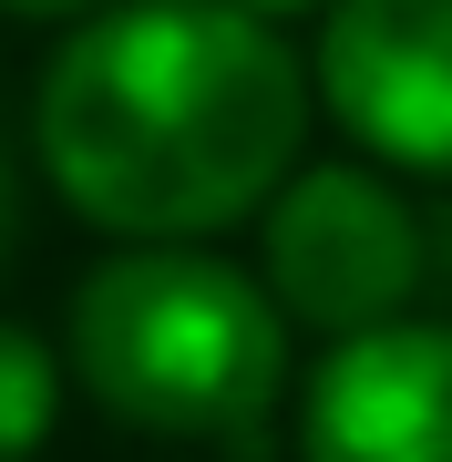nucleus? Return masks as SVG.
<instances>
[{"mask_svg": "<svg viewBox=\"0 0 452 462\" xmlns=\"http://www.w3.org/2000/svg\"><path fill=\"white\" fill-rule=\"evenodd\" d=\"M288 329L268 278L226 267L206 236H124L72 298V380L154 442H217L236 462L268 452L288 401Z\"/></svg>", "mask_w": 452, "mask_h": 462, "instance_id": "nucleus-2", "label": "nucleus"}, {"mask_svg": "<svg viewBox=\"0 0 452 462\" xmlns=\"http://www.w3.org/2000/svg\"><path fill=\"white\" fill-rule=\"evenodd\" d=\"M247 11H268V21H299V11H329V0H247Z\"/></svg>", "mask_w": 452, "mask_h": 462, "instance_id": "nucleus-9", "label": "nucleus"}, {"mask_svg": "<svg viewBox=\"0 0 452 462\" xmlns=\"http://www.w3.org/2000/svg\"><path fill=\"white\" fill-rule=\"evenodd\" d=\"M11 216H21V196H11V144H0V257H11Z\"/></svg>", "mask_w": 452, "mask_h": 462, "instance_id": "nucleus-8", "label": "nucleus"}, {"mask_svg": "<svg viewBox=\"0 0 452 462\" xmlns=\"http://www.w3.org/2000/svg\"><path fill=\"white\" fill-rule=\"evenodd\" d=\"M51 411H62V370H51V349L0 319V462H32L51 442Z\"/></svg>", "mask_w": 452, "mask_h": 462, "instance_id": "nucleus-6", "label": "nucleus"}, {"mask_svg": "<svg viewBox=\"0 0 452 462\" xmlns=\"http://www.w3.org/2000/svg\"><path fill=\"white\" fill-rule=\"evenodd\" d=\"M318 103L401 175H452V0H329Z\"/></svg>", "mask_w": 452, "mask_h": 462, "instance_id": "nucleus-4", "label": "nucleus"}, {"mask_svg": "<svg viewBox=\"0 0 452 462\" xmlns=\"http://www.w3.org/2000/svg\"><path fill=\"white\" fill-rule=\"evenodd\" d=\"M0 11H21V21H72V11H103V0H0Z\"/></svg>", "mask_w": 452, "mask_h": 462, "instance_id": "nucleus-7", "label": "nucleus"}, {"mask_svg": "<svg viewBox=\"0 0 452 462\" xmlns=\"http://www.w3.org/2000/svg\"><path fill=\"white\" fill-rule=\"evenodd\" d=\"M318 72L247 0H103L51 51L32 144L103 236H217L299 175Z\"/></svg>", "mask_w": 452, "mask_h": 462, "instance_id": "nucleus-1", "label": "nucleus"}, {"mask_svg": "<svg viewBox=\"0 0 452 462\" xmlns=\"http://www.w3.org/2000/svg\"><path fill=\"white\" fill-rule=\"evenodd\" d=\"M299 462H452V329L381 319L329 339L299 391Z\"/></svg>", "mask_w": 452, "mask_h": 462, "instance_id": "nucleus-5", "label": "nucleus"}, {"mask_svg": "<svg viewBox=\"0 0 452 462\" xmlns=\"http://www.w3.org/2000/svg\"><path fill=\"white\" fill-rule=\"evenodd\" d=\"M257 278L318 339L381 329L421 288V216L370 165H299L257 206Z\"/></svg>", "mask_w": 452, "mask_h": 462, "instance_id": "nucleus-3", "label": "nucleus"}]
</instances>
